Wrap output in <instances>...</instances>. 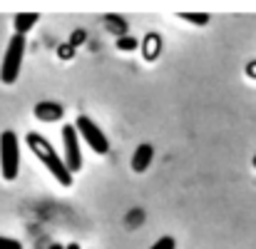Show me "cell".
<instances>
[{
  "label": "cell",
  "mask_w": 256,
  "mask_h": 249,
  "mask_svg": "<svg viewBox=\"0 0 256 249\" xmlns=\"http://www.w3.org/2000/svg\"><path fill=\"white\" fill-rule=\"evenodd\" d=\"M254 167H256V157H254Z\"/></svg>",
  "instance_id": "15"
},
{
  "label": "cell",
  "mask_w": 256,
  "mask_h": 249,
  "mask_svg": "<svg viewBox=\"0 0 256 249\" xmlns=\"http://www.w3.org/2000/svg\"><path fill=\"white\" fill-rule=\"evenodd\" d=\"M75 132H78V137H82L85 140V145L92 150V152H97V155H107L110 152V142H107V137H104V132L87 117V115H80L78 120H75Z\"/></svg>",
  "instance_id": "4"
},
{
  "label": "cell",
  "mask_w": 256,
  "mask_h": 249,
  "mask_svg": "<svg viewBox=\"0 0 256 249\" xmlns=\"http://www.w3.org/2000/svg\"><path fill=\"white\" fill-rule=\"evenodd\" d=\"M179 18L186 20V23H194V25H206L209 23V15L206 13H182Z\"/></svg>",
  "instance_id": "9"
},
{
  "label": "cell",
  "mask_w": 256,
  "mask_h": 249,
  "mask_svg": "<svg viewBox=\"0 0 256 249\" xmlns=\"http://www.w3.org/2000/svg\"><path fill=\"white\" fill-rule=\"evenodd\" d=\"M40 20V15L38 13H18L15 18H12V23H15V35H25L28 30H32V25Z\"/></svg>",
  "instance_id": "8"
},
{
  "label": "cell",
  "mask_w": 256,
  "mask_h": 249,
  "mask_svg": "<svg viewBox=\"0 0 256 249\" xmlns=\"http://www.w3.org/2000/svg\"><path fill=\"white\" fill-rule=\"evenodd\" d=\"M117 48H120V50H134V48H137V40H134V38H120V40H117Z\"/></svg>",
  "instance_id": "12"
},
{
  "label": "cell",
  "mask_w": 256,
  "mask_h": 249,
  "mask_svg": "<svg viewBox=\"0 0 256 249\" xmlns=\"http://www.w3.org/2000/svg\"><path fill=\"white\" fill-rule=\"evenodd\" d=\"M0 249H22V244L12 237H0Z\"/></svg>",
  "instance_id": "11"
},
{
  "label": "cell",
  "mask_w": 256,
  "mask_h": 249,
  "mask_svg": "<svg viewBox=\"0 0 256 249\" xmlns=\"http://www.w3.org/2000/svg\"><path fill=\"white\" fill-rule=\"evenodd\" d=\"M48 249H65V244H50Z\"/></svg>",
  "instance_id": "14"
},
{
  "label": "cell",
  "mask_w": 256,
  "mask_h": 249,
  "mask_svg": "<svg viewBox=\"0 0 256 249\" xmlns=\"http://www.w3.org/2000/svg\"><path fill=\"white\" fill-rule=\"evenodd\" d=\"M0 172H2V179L8 182L18 179V172H20V142L12 130H5L0 135Z\"/></svg>",
  "instance_id": "3"
},
{
  "label": "cell",
  "mask_w": 256,
  "mask_h": 249,
  "mask_svg": "<svg viewBox=\"0 0 256 249\" xmlns=\"http://www.w3.org/2000/svg\"><path fill=\"white\" fill-rule=\"evenodd\" d=\"M174 247H176L174 237H162V239H157V242H154L150 249H174Z\"/></svg>",
  "instance_id": "10"
},
{
  "label": "cell",
  "mask_w": 256,
  "mask_h": 249,
  "mask_svg": "<svg viewBox=\"0 0 256 249\" xmlns=\"http://www.w3.org/2000/svg\"><path fill=\"white\" fill-rule=\"evenodd\" d=\"M152 157H154L152 145L142 142V145L134 150V155H132V169H134V172H144L147 167L152 165Z\"/></svg>",
  "instance_id": "6"
},
{
  "label": "cell",
  "mask_w": 256,
  "mask_h": 249,
  "mask_svg": "<svg viewBox=\"0 0 256 249\" xmlns=\"http://www.w3.org/2000/svg\"><path fill=\"white\" fill-rule=\"evenodd\" d=\"M25 142H28V147L32 150V155L45 165L48 172H52V177H55L62 187H70V184H72V174L68 172V167H65V162H62V157L55 152V147H52L40 132H28Z\"/></svg>",
  "instance_id": "1"
},
{
  "label": "cell",
  "mask_w": 256,
  "mask_h": 249,
  "mask_svg": "<svg viewBox=\"0 0 256 249\" xmlns=\"http://www.w3.org/2000/svg\"><path fill=\"white\" fill-rule=\"evenodd\" d=\"M62 150H65L62 162L68 167V172L70 174L80 172L82 169V152H80V137H78V132H75L72 125H65L62 127Z\"/></svg>",
  "instance_id": "5"
},
{
  "label": "cell",
  "mask_w": 256,
  "mask_h": 249,
  "mask_svg": "<svg viewBox=\"0 0 256 249\" xmlns=\"http://www.w3.org/2000/svg\"><path fill=\"white\" fill-rule=\"evenodd\" d=\"M25 35H12L8 43V50L2 55V65H0V80L2 85H15L20 68H22V58H25Z\"/></svg>",
  "instance_id": "2"
},
{
  "label": "cell",
  "mask_w": 256,
  "mask_h": 249,
  "mask_svg": "<svg viewBox=\"0 0 256 249\" xmlns=\"http://www.w3.org/2000/svg\"><path fill=\"white\" fill-rule=\"evenodd\" d=\"M35 117L42 120V122L60 120V117H62V107H60L58 102H38V105H35Z\"/></svg>",
  "instance_id": "7"
},
{
  "label": "cell",
  "mask_w": 256,
  "mask_h": 249,
  "mask_svg": "<svg viewBox=\"0 0 256 249\" xmlns=\"http://www.w3.org/2000/svg\"><path fill=\"white\" fill-rule=\"evenodd\" d=\"M65 249H82V247H80L78 242H72V244H65Z\"/></svg>",
  "instance_id": "13"
}]
</instances>
